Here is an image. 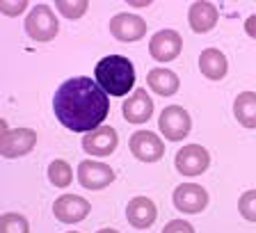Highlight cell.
<instances>
[{"label":"cell","instance_id":"20","mask_svg":"<svg viewBox=\"0 0 256 233\" xmlns=\"http://www.w3.org/2000/svg\"><path fill=\"white\" fill-rule=\"evenodd\" d=\"M48 180L55 188H69L74 183V170L66 160H53L48 164Z\"/></svg>","mask_w":256,"mask_h":233},{"label":"cell","instance_id":"15","mask_svg":"<svg viewBox=\"0 0 256 233\" xmlns=\"http://www.w3.org/2000/svg\"><path fill=\"white\" fill-rule=\"evenodd\" d=\"M220 21V10L213 2H206V0H197L192 2L190 10H188V23H190L192 32L197 34H206L210 32Z\"/></svg>","mask_w":256,"mask_h":233},{"label":"cell","instance_id":"21","mask_svg":"<svg viewBox=\"0 0 256 233\" xmlns=\"http://www.w3.org/2000/svg\"><path fill=\"white\" fill-rule=\"evenodd\" d=\"M90 10V2L87 0H58V12L69 18V21H76V18H82Z\"/></svg>","mask_w":256,"mask_h":233},{"label":"cell","instance_id":"8","mask_svg":"<svg viewBox=\"0 0 256 233\" xmlns=\"http://www.w3.org/2000/svg\"><path fill=\"white\" fill-rule=\"evenodd\" d=\"M172 202H174L176 210L183 215H197V212H204L210 196H208L206 188L199 183H181L172 194Z\"/></svg>","mask_w":256,"mask_h":233},{"label":"cell","instance_id":"4","mask_svg":"<svg viewBox=\"0 0 256 233\" xmlns=\"http://www.w3.org/2000/svg\"><path fill=\"white\" fill-rule=\"evenodd\" d=\"M158 128L167 142H183L192 130V119L186 108L167 106L158 116Z\"/></svg>","mask_w":256,"mask_h":233},{"label":"cell","instance_id":"27","mask_svg":"<svg viewBox=\"0 0 256 233\" xmlns=\"http://www.w3.org/2000/svg\"><path fill=\"white\" fill-rule=\"evenodd\" d=\"M96 233H119L117 228H101V231H96Z\"/></svg>","mask_w":256,"mask_h":233},{"label":"cell","instance_id":"18","mask_svg":"<svg viewBox=\"0 0 256 233\" xmlns=\"http://www.w3.org/2000/svg\"><path fill=\"white\" fill-rule=\"evenodd\" d=\"M146 87L158 96H174L178 92V87H181V80L172 69L158 66V69H151L146 74Z\"/></svg>","mask_w":256,"mask_h":233},{"label":"cell","instance_id":"11","mask_svg":"<svg viewBox=\"0 0 256 233\" xmlns=\"http://www.w3.org/2000/svg\"><path fill=\"white\" fill-rule=\"evenodd\" d=\"M110 32L117 42H140L146 34V21L130 12H119L110 18Z\"/></svg>","mask_w":256,"mask_h":233},{"label":"cell","instance_id":"14","mask_svg":"<svg viewBox=\"0 0 256 233\" xmlns=\"http://www.w3.org/2000/svg\"><path fill=\"white\" fill-rule=\"evenodd\" d=\"M90 212H92V204L78 194H62V196H58L53 204V215L58 218V222H62V224L82 222Z\"/></svg>","mask_w":256,"mask_h":233},{"label":"cell","instance_id":"23","mask_svg":"<svg viewBox=\"0 0 256 233\" xmlns=\"http://www.w3.org/2000/svg\"><path fill=\"white\" fill-rule=\"evenodd\" d=\"M238 210L247 222H256V190L242 192V196L238 199Z\"/></svg>","mask_w":256,"mask_h":233},{"label":"cell","instance_id":"17","mask_svg":"<svg viewBox=\"0 0 256 233\" xmlns=\"http://www.w3.org/2000/svg\"><path fill=\"white\" fill-rule=\"evenodd\" d=\"M199 71L208 80H222L224 76L229 74V60L218 48H206L199 55Z\"/></svg>","mask_w":256,"mask_h":233},{"label":"cell","instance_id":"2","mask_svg":"<svg viewBox=\"0 0 256 233\" xmlns=\"http://www.w3.org/2000/svg\"><path fill=\"white\" fill-rule=\"evenodd\" d=\"M94 78L108 96H126L135 87V66L124 55H108L96 64Z\"/></svg>","mask_w":256,"mask_h":233},{"label":"cell","instance_id":"6","mask_svg":"<svg viewBox=\"0 0 256 233\" xmlns=\"http://www.w3.org/2000/svg\"><path fill=\"white\" fill-rule=\"evenodd\" d=\"M174 164L181 176L194 178V176H202L210 167V154H208V148H204L202 144H186L183 148L176 151Z\"/></svg>","mask_w":256,"mask_h":233},{"label":"cell","instance_id":"5","mask_svg":"<svg viewBox=\"0 0 256 233\" xmlns=\"http://www.w3.org/2000/svg\"><path fill=\"white\" fill-rule=\"evenodd\" d=\"M34 146H37V132L32 128H5L0 135V154L7 160L28 156Z\"/></svg>","mask_w":256,"mask_h":233},{"label":"cell","instance_id":"24","mask_svg":"<svg viewBox=\"0 0 256 233\" xmlns=\"http://www.w3.org/2000/svg\"><path fill=\"white\" fill-rule=\"evenodd\" d=\"M160 233H194V226L190 222H186V220H172V222H167L162 226Z\"/></svg>","mask_w":256,"mask_h":233},{"label":"cell","instance_id":"13","mask_svg":"<svg viewBox=\"0 0 256 233\" xmlns=\"http://www.w3.org/2000/svg\"><path fill=\"white\" fill-rule=\"evenodd\" d=\"M122 114L128 124H135V126H142V124L149 122L151 114H154V98L149 96V92L144 87H138L122 103Z\"/></svg>","mask_w":256,"mask_h":233},{"label":"cell","instance_id":"7","mask_svg":"<svg viewBox=\"0 0 256 233\" xmlns=\"http://www.w3.org/2000/svg\"><path fill=\"white\" fill-rule=\"evenodd\" d=\"M119 146V135L112 126H98L94 130L82 135V151L92 158H108L117 151Z\"/></svg>","mask_w":256,"mask_h":233},{"label":"cell","instance_id":"19","mask_svg":"<svg viewBox=\"0 0 256 233\" xmlns=\"http://www.w3.org/2000/svg\"><path fill=\"white\" fill-rule=\"evenodd\" d=\"M234 114L242 128H256V94L242 92L234 101Z\"/></svg>","mask_w":256,"mask_h":233},{"label":"cell","instance_id":"28","mask_svg":"<svg viewBox=\"0 0 256 233\" xmlns=\"http://www.w3.org/2000/svg\"><path fill=\"white\" fill-rule=\"evenodd\" d=\"M66 233H78V231H66Z\"/></svg>","mask_w":256,"mask_h":233},{"label":"cell","instance_id":"22","mask_svg":"<svg viewBox=\"0 0 256 233\" xmlns=\"http://www.w3.org/2000/svg\"><path fill=\"white\" fill-rule=\"evenodd\" d=\"M0 233H30V224L21 212H7L0 220Z\"/></svg>","mask_w":256,"mask_h":233},{"label":"cell","instance_id":"25","mask_svg":"<svg viewBox=\"0 0 256 233\" xmlns=\"http://www.w3.org/2000/svg\"><path fill=\"white\" fill-rule=\"evenodd\" d=\"M28 7L26 0H16V2H12V0H2V5H0V10H2V14L5 16H18L23 14Z\"/></svg>","mask_w":256,"mask_h":233},{"label":"cell","instance_id":"3","mask_svg":"<svg viewBox=\"0 0 256 233\" xmlns=\"http://www.w3.org/2000/svg\"><path fill=\"white\" fill-rule=\"evenodd\" d=\"M26 28L28 37L34 42H50L58 37L60 32V23H58V14L48 5H34L26 16Z\"/></svg>","mask_w":256,"mask_h":233},{"label":"cell","instance_id":"16","mask_svg":"<svg viewBox=\"0 0 256 233\" xmlns=\"http://www.w3.org/2000/svg\"><path fill=\"white\" fill-rule=\"evenodd\" d=\"M126 220L135 228H151L158 220V208L149 196H133L126 206Z\"/></svg>","mask_w":256,"mask_h":233},{"label":"cell","instance_id":"10","mask_svg":"<svg viewBox=\"0 0 256 233\" xmlns=\"http://www.w3.org/2000/svg\"><path fill=\"white\" fill-rule=\"evenodd\" d=\"M128 148L140 162H158L165 156V142L151 130H135L128 140Z\"/></svg>","mask_w":256,"mask_h":233},{"label":"cell","instance_id":"9","mask_svg":"<svg viewBox=\"0 0 256 233\" xmlns=\"http://www.w3.org/2000/svg\"><path fill=\"white\" fill-rule=\"evenodd\" d=\"M76 176H78V183L85 190H106L114 180L112 167L106 162H98V160H82V162H78Z\"/></svg>","mask_w":256,"mask_h":233},{"label":"cell","instance_id":"12","mask_svg":"<svg viewBox=\"0 0 256 233\" xmlns=\"http://www.w3.org/2000/svg\"><path fill=\"white\" fill-rule=\"evenodd\" d=\"M181 50H183V39L172 28L156 32L149 42V53L156 62H172V60L181 55Z\"/></svg>","mask_w":256,"mask_h":233},{"label":"cell","instance_id":"26","mask_svg":"<svg viewBox=\"0 0 256 233\" xmlns=\"http://www.w3.org/2000/svg\"><path fill=\"white\" fill-rule=\"evenodd\" d=\"M242 28H245V32L250 34L252 39H256V14L247 16V18H245V26H242Z\"/></svg>","mask_w":256,"mask_h":233},{"label":"cell","instance_id":"1","mask_svg":"<svg viewBox=\"0 0 256 233\" xmlns=\"http://www.w3.org/2000/svg\"><path fill=\"white\" fill-rule=\"evenodd\" d=\"M58 122L74 132H90L103 126L110 112V96L94 78L76 76L64 80L53 96Z\"/></svg>","mask_w":256,"mask_h":233}]
</instances>
